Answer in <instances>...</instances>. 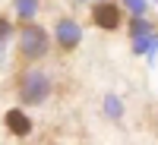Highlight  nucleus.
Instances as JSON below:
<instances>
[{
    "label": "nucleus",
    "instance_id": "1",
    "mask_svg": "<svg viewBox=\"0 0 158 145\" xmlns=\"http://www.w3.org/2000/svg\"><path fill=\"white\" fill-rule=\"evenodd\" d=\"M19 47H22V54L29 57V60L44 57V50H48V32L38 29V25H25L22 38H19Z\"/></svg>",
    "mask_w": 158,
    "mask_h": 145
},
{
    "label": "nucleus",
    "instance_id": "3",
    "mask_svg": "<svg viewBox=\"0 0 158 145\" xmlns=\"http://www.w3.org/2000/svg\"><path fill=\"white\" fill-rule=\"evenodd\" d=\"M92 19H95L98 29H117V25H120V10L114 3H98L92 10Z\"/></svg>",
    "mask_w": 158,
    "mask_h": 145
},
{
    "label": "nucleus",
    "instance_id": "4",
    "mask_svg": "<svg viewBox=\"0 0 158 145\" xmlns=\"http://www.w3.org/2000/svg\"><path fill=\"white\" fill-rule=\"evenodd\" d=\"M3 123H6V129H10V133H16V136H29V129H32L29 117H25L22 111H10V114L3 117Z\"/></svg>",
    "mask_w": 158,
    "mask_h": 145
},
{
    "label": "nucleus",
    "instance_id": "5",
    "mask_svg": "<svg viewBox=\"0 0 158 145\" xmlns=\"http://www.w3.org/2000/svg\"><path fill=\"white\" fill-rule=\"evenodd\" d=\"M6 35H10V22H6V19H0V41H3Z\"/></svg>",
    "mask_w": 158,
    "mask_h": 145
},
{
    "label": "nucleus",
    "instance_id": "2",
    "mask_svg": "<svg viewBox=\"0 0 158 145\" xmlns=\"http://www.w3.org/2000/svg\"><path fill=\"white\" fill-rule=\"evenodd\" d=\"M44 95H48V79L41 73H29V79L22 82V101L38 104V101H44Z\"/></svg>",
    "mask_w": 158,
    "mask_h": 145
}]
</instances>
